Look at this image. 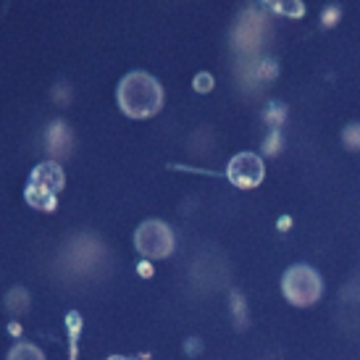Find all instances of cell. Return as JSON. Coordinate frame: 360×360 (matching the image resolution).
I'll return each mask as SVG.
<instances>
[{
  "mask_svg": "<svg viewBox=\"0 0 360 360\" xmlns=\"http://www.w3.org/2000/svg\"><path fill=\"white\" fill-rule=\"evenodd\" d=\"M8 360H45V358H42V352L34 345H16L11 350Z\"/></svg>",
  "mask_w": 360,
  "mask_h": 360,
  "instance_id": "obj_5",
  "label": "cell"
},
{
  "mask_svg": "<svg viewBox=\"0 0 360 360\" xmlns=\"http://www.w3.org/2000/svg\"><path fill=\"white\" fill-rule=\"evenodd\" d=\"M121 105L127 113L131 116H148V113H155L160 105V90L158 84L145 77V74H131L124 79L121 84Z\"/></svg>",
  "mask_w": 360,
  "mask_h": 360,
  "instance_id": "obj_1",
  "label": "cell"
},
{
  "mask_svg": "<svg viewBox=\"0 0 360 360\" xmlns=\"http://www.w3.org/2000/svg\"><path fill=\"white\" fill-rule=\"evenodd\" d=\"M284 295L295 305H310L321 297V279L319 274L308 266H295L284 276Z\"/></svg>",
  "mask_w": 360,
  "mask_h": 360,
  "instance_id": "obj_2",
  "label": "cell"
},
{
  "mask_svg": "<svg viewBox=\"0 0 360 360\" xmlns=\"http://www.w3.org/2000/svg\"><path fill=\"white\" fill-rule=\"evenodd\" d=\"M137 248H140L145 255L150 258H163L169 255L171 248H174V240H171V231L158 224V221H150L145 224L140 231H137Z\"/></svg>",
  "mask_w": 360,
  "mask_h": 360,
  "instance_id": "obj_3",
  "label": "cell"
},
{
  "mask_svg": "<svg viewBox=\"0 0 360 360\" xmlns=\"http://www.w3.org/2000/svg\"><path fill=\"white\" fill-rule=\"evenodd\" d=\"M116 360H124V358H116Z\"/></svg>",
  "mask_w": 360,
  "mask_h": 360,
  "instance_id": "obj_6",
  "label": "cell"
},
{
  "mask_svg": "<svg viewBox=\"0 0 360 360\" xmlns=\"http://www.w3.org/2000/svg\"><path fill=\"white\" fill-rule=\"evenodd\" d=\"M229 176H231V181L240 184V187H255V184L263 179V163H260L258 155L242 153V155H237V158L231 160Z\"/></svg>",
  "mask_w": 360,
  "mask_h": 360,
  "instance_id": "obj_4",
  "label": "cell"
}]
</instances>
